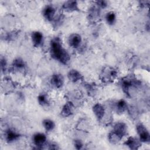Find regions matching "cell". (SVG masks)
Here are the masks:
<instances>
[{
  "instance_id": "cell-1",
  "label": "cell",
  "mask_w": 150,
  "mask_h": 150,
  "mask_svg": "<svg viewBox=\"0 0 150 150\" xmlns=\"http://www.w3.org/2000/svg\"><path fill=\"white\" fill-rule=\"evenodd\" d=\"M50 51L52 56L63 64H66L69 60V56L67 52L62 47L59 38H55L52 40Z\"/></svg>"
},
{
  "instance_id": "cell-2",
  "label": "cell",
  "mask_w": 150,
  "mask_h": 150,
  "mask_svg": "<svg viewBox=\"0 0 150 150\" xmlns=\"http://www.w3.org/2000/svg\"><path fill=\"white\" fill-rule=\"evenodd\" d=\"M137 132L139 136L140 141L144 142H148L150 140V135L147 129L141 124L137 126Z\"/></svg>"
},
{
  "instance_id": "cell-3",
  "label": "cell",
  "mask_w": 150,
  "mask_h": 150,
  "mask_svg": "<svg viewBox=\"0 0 150 150\" xmlns=\"http://www.w3.org/2000/svg\"><path fill=\"white\" fill-rule=\"evenodd\" d=\"M115 135L119 137L120 139L122 138L126 134L127 132V126L125 124L122 122L117 123L114 125V131H112Z\"/></svg>"
},
{
  "instance_id": "cell-4",
  "label": "cell",
  "mask_w": 150,
  "mask_h": 150,
  "mask_svg": "<svg viewBox=\"0 0 150 150\" xmlns=\"http://www.w3.org/2000/svg\"><path fill=\"white\" fill-rule=\"evenodd\" d=\"M33 142L34 144L39 147L42 146L46 142V137L45 135L42 133H37L33 136Z\"/></svg>"
},
{
  "instance_id": "cell-5",
  "label": "cell",
  "mask_w": 150,
  "mask_h": 150,
  "mask_svg": "<svg viewBox=\"0 0 150 150\" xmlns=\"http://www.w3.org/2000/svg\"><path fill=\"white\" fill-rule=\"evenodd\" d=\"M31 37L32 42L35 46L38 47L42 43L43 40V35L42 33L38 31L33 32L32 33Z\"/></svg>"
},
{
  "instance_id": "cell-6",
  "label": "cell",
  "mask_w": 150,
  "mask_h": 150,
  "mask_svg": "<svg viewBox=\"0 0 150 150\" xmlns=\"http://www.w3.org/2000/svg\"><path fill=\"white\" fill-rule=\"evenodd\" d=\"M81 41V36L78 34H73L69 38V42L73 47H77Z\"/></svg>"
},
{
  "instance_id": "cell-7",
  "label": "cell",
  "mask_w": 150,
  "mask_h": 150,
  "mask_svg": "<svg viewBox=\"0 0 150 150\" xmlns=\"http://www.w3.org/2000/svg\"><path fill=\"white\" fill-rule=\"evenodd\" d=\"M64 79L61 74H54L52 77L51 83L56 88H60L63 84Z\"/></svg>"
},
{
  "instance_id": "cell-8",
  "label": "cell",
  "mask_w": 150,
  "mask_h": 150,
  "mask_svg": "<svg viewBox=\"0 0 150 150\" xmlns=\"http://www.w3.org/2000/svg\"><path fill=\"white\" fill-rule=\"evenodd\" d=\"M55 14V9L54 8L50 6L47 5L45 7L43 11V15L46 19L48 21H52L54 16Z\"/></svg>"
},
{
  "instance_id": "cell-9",
  "label": "cell",
  "mask_w": 150,
  "mask_h": 150,
  "mask_svg": "<svg viewBox=\"0 0 150 150\" xmlns=\"http://www.w3.org/2000/svg\"><path fill=\"white\" fill-rule=\"evenodd\" d=\"M93 110L98 120H101L103 118L104 115V107L100 104H96L93 106Z\"/></svg>"
},
{
  "instance_id": "cell-10",
  "label": "cell",
  "mask_w": 150,
  "mask_h": 150,
  "mask_svg": "<svg viewBox=\"0 0 150 150\" xmlns=\"http://www.w3.org/2000/svg\"><path fill=\"white\" fill-rule=\"evenodd\" d=\"M125 144L132 149H138L141 145L139 141L137 139L133 137H129L125 142Z\"/></svg>"
},
{
  "instance_id": "cell-11",
  "label": "cell",
  "mask_w": 150,
  "mask_h": 150,
  "mask_svg": "<svg viewBox=\"0 0 150 150\" xmlns=\"http://www.w3.org/2000/svg\"><path fill=\"white\" fill-rule=\"evenodd\" d=\"M68 77L70 80L73 82H76L82 78V76L78 71L76 70H71L68 73Z\"/></svg>"
},
{
  "instance_id": "cell-12",
  "label": "cell",
  "mask_w": 150,
  "mask_h": 150,
  "mask_svg": "<svg viewBox=\"0 0 150 150\" xmlns=\"http://www.w3.org/2000/svg\"><path fill=\"white\" fill-rule=\"evenodd\" d=\"M72 104L71 103H66L63 107L62 111V115L64 117H67L70 115L72 112Z\"/></svg>"
},
{
  "instance_id": "cell-13",
  "label": "cell",
  "mask_w": 150,
  "mask_h": 150,
  "mask_svg": "<svg viewBox=\"0 0 150 150\" xmlns=\"http://www.w3.org/2000/svg\"><path fill=\"white\" fill-rule=\"evenodd\" d=\"M63 8L65 10L72 11L77 9V4L76 1H67L63 5Z\"/></svg>"
},
{
  "instance_id": "cell-14",
  "label": "cell",
  "mask_w": 150,
  "mask_h": 150,
  "mask_svg": "<svg viewBox=\"0 0 150 150\" xmlns=\"http://www.w3.org/2000/svg\"><path fill=\"white\" fill-rule=\"evenodd\" d=\"M19 137V135L15 131L9 129L6 133V139L8 142H12Z\"/></svg>"
},
{
  "instance_id": "cell-15",
  "label": "cell",
  "mask_w": 150,
  "mask_h": 150,
  "mask_svg": "<svg viewBox=\"0 0 150 150\" xmlns=\"http://www.w3.org/2000/svg\"><path fill=\"white\" fill-rule=\"evenodd\" d=\"M43 125L46 131H52L54 128V123L53 121H52L50 120L46 119L43 121Z\"/></svg>"
},
{
  "instance_id": "cell-16",
  "label": "cell",
  "mask_w": 150,
  "mask_h": 150,
  "mask_svg": "<svg viewBox=\"0 0 150 150\" xmlns=\"http://www.w3.org/2000/svg\"><path fill=\"white\" fill-rule=\"evenodd\" d=\"M127 108V104L125 101L123 100L118 101L116 105V108L118 112H122Z\"/></svg>"
},
{
  "instance_id": "cell-17",
  "label": "cell",
  "mask_w": 150,
  "mask_h": 150,
  "mask_svg": "<svg viewBox=\"0 0 150 150\" xmlns=\"http://www.w3.org/2000/svg\"><path fill=\"white\" fill-rule=\"evenodd\" d=\"M105 19L108 24L112 25L115 21V15L113 12H110L106 15Z\"/></svg>"
},
{
  "instance_id": "cell-18",
  "label": "cell",
  "mask_w": 150,
  "mask_h": 150,
  "mask_svg": "<svg viewBox=\"0 0 150 150\" xmlns=\"http://www.w3.org/2000/svg\"><path fill=\"white\" fill-rule=\"evenodd\" d=\"M38 101L40 104L42 105H45L48 104L47 99L45 95L44 94H40L38 97Z\"/></svg>"
},
{
  "instance_id": "cell-19",
  "label": "cell",
  "mask_w": 150,
  "mask_h": 150,
  "mask_svg": "<svg viewBox=\"0 0 150 150\" xmlns=\"http://www.w3.org/2000/svg\"><path fill=\"white\" fill-rule=\"evenodd\" d=\"M13 65L18 68H22L24 67V63L20 59H18L14 61Z\"/></svg>"
},
{
  "instance_id": "cell-20",
  "label": "cell",
  "mask_w": 150,
  "mask_h": 150,
  "mask_svg": "<svg viewBox=\"0 0 150 150\" xmlns=\"http://www.w3.org/2000/svg\"><path fill=\"white\" fill-rule=\"evenodd\" d=\"M74 145H75V147L76 149H81L82 146H83V144L81 143V142L79 140H76L75 142H74Z\"/></svg>"
},
{
  "instance_id": "cell-21",
  "label": "cell",
  "mask_w": 150,
  "mask_h": 150,
  "mask_svg": "<svg viewBox=\"0 0 150 150\" xmlns=\"http://www.w3.org/2000/svg\"><path fill=\"white\" fill-rule=\"evenodd\" d=\"M97 4L99 6H101L102 8H104L105 6H107V4H106V2L105 1H98L97 2Z\"/></svg>"
}]
</instances>
